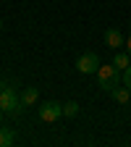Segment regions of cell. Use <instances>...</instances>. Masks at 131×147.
Here are the masks:
<instances>
[{"mask_svg": "<svg viewBox=\"0 0 131 147\" xmlns=\"http://www.w3.org/2000/svg\"><path fill=\"white\" fill-rule=\"evenodd\" d=\"M97 84H100L102 92H113V89L121 84L118 68H116L113 63H110V66H100V68H97Z\"/></svg>", "mask_w": 131, "mask_h": 147, "instance_id": "cell-1", "label": "cell"}, {"mask_svg": "<svg viewBox=\"0 0 131 147\" xmlns=\"http://www.w3.org/2000/svg\"><path fill=\"white\" fill-rule=\"evenodd\" d=\"M0 108L5 110V113H21V95L13 89V87H5L0 92Z\"/></svg>", "mask_w": 131, "mask_h": 147, "instance_id": "cell-2", "label": "cell"}, {"mask_svg": "<svg viewBox=\"0 0 131 147\" xmlns=\"http://www.w3.org/2000/svg\"><path fill=\"white\" fill-rule=\"evenodd\" d=\"M37 113H40V121H45V123H55V121L63 116V105L55 102V100H47V102H42L40 108H37Z\"/></svg>", "mask_w": 131, "mask_h": 147, "instance_id": "cell-3", "label": "cell"}, {"mask_svg": "<svg viewBox=\"0 0 131 147\" xmlns=\"http://www.w3.org/2000/svg\"><path fill=\"white\" fill-rule=\"evenodd\" d=\"M76 68H79L81 74H97V68H100L97 53H81L79 61H76Z\"/></svg>", "mask_w": 131, "mask_h": 147, "instance_id": "cell-4", "label": "cell"}, {"mask_svg": "<svg viewBox=\"0 0 131 147\" xmlns=\"http://www.w3.org/2000/svg\"><path fill=\"white\" fill-rule=\"evenodd\" d=\"M105 45H107L110 50H118V47H123V45H126V40L121 37V32H118V29H107V32H105Z\"/></svg>", "mask_w": 131, "mask_h": 147, "instance_id": "cell-5", "label": "cell"}, {"mask_svg": "<svg viewBox=\"0 0 131 147\" xmlns=\"http://www.w3.org/2000/svg\"><path fill=\"white\" fill-rule=\"evenodd\" d=\"M37 100H40V89H37V87H26V89L21 92V105H24V108L37 105Z\"/></svg>", "mask_w": 131, "mask_h": 147, "instance_id": "cell-6", "label": "cell"}, {"mask_svg": "<svg viewBox=\"0 0 131 147\" xmlns=\"http://www.w3.org/2000/svg\"><path fill=\"white\" fill-rule=\"evenodd\" d=\"M110 97H113V100H116V102H118V105H126V102H128V100H131V89H128V87H126V84H123V87H121V84H118V87H116V89H113V92H110Z\"/></svg>", "mask_w": 131, "mask_h": 147, "instance_id": "cell-7", "label": "cell"}, {"mask_svg": "<svg viewBox=\"0 0 131 147\" xmlns=\"http://www.w3.org/2000/svg\"><path fill=\"white\" fill-rule=\"evenodd\" d=\"M113 66H116L118 71H126V68L131 66V55H128V53H116V58H113Z\"/></svg>", "mask_w": 131, "mask_h": 147, "instance_id": "cell-8", "label": "cell"}, {"mask_svg": "<svg viewBox=\"0 0 131 147\" xmlns=\"http://www.w3.org/2000/svg\"><path fill=\"white\" fill-rule=\"evenodd\" d=\"M16 142V134H13V129H5V126H0V147H11Z\"/></svg>", "mask_w": 131, "mask_h": 147, "instance_id": "cell-9", "label": "cell"}, {"mask_svg": "<svg viewBox=\"0 0 131 147\" xmlns=\"http://www.w3.org/2000/svg\"><path fill=\"white\" fill-rule=\"evenodd\" d=\"M76 113H79V105H76V102H73V100L63 105V116H68V118H73V116H76Z\"/></svg>", "mask_w": 131, "mask_h": 147, "instance_id": "cell-10", "label": "cell"}, {"mask_svg": "<svg viewBox=\"0 0 131 147\" xmlns=\"http://www.w3.org/2000/svg\"><path fill=\"white\" fill-rule=\"evenodd\" d=\"M121 82H123V84H126V87L131 89V66H128V68L123 71V79H121Z\"/></svg>", "mask_w": 131, "mask_h": 147, "instance_id": "cell-11", "label": "cell"}, {"mask_svg": "<svg viewBox=\"0 0 131 147\" xmlns=\"http://www.w3.org/2000/svg\"><path fill=\"white\" fill-rule=\"evenodd\" d=\"M126 53L131 55V37H128V40H126Z\"/></svg>", "mask_w": 131, "mask_h": 147, "instance_id": "cell-12", "label": "cell"}, {"mask_svg": "<svg viewBox=\"0 0 131 147\" xmlns=\"http://www.w3.org/2000/svg\"><path fill=\"white\" fill-rule=\"evenodd\" d=\"M5 87H8V84H5V82H0V92H3V89H5Z\"/></svg>", "mask_w": 131, "mask_h": 147, "instance_id": "cell-13", "label": "cell"}, {"mask_svg": "<svg viewBox=\"0 0 131 147\" xmlns=\"http://www.w3.org/2000/svg\"><path fill=\"white\" fill-rule=\"evenodd\" d=\"M3 113H5V110H3V108H0V121H3Z\"/></svg>", "mask_w": 131, "mask_h": 147, "instance_id": "cell-14", "label": "cell"}, {"mask_svg": "<svg viewBox=\"0 0 131 147\" xmlns=\"http://www.w3.org/2000/svg\"><path fill=\"white\" fill-rule=\"evenodd\" d=\"M0 32H3V21H0Z\"/></svg>", "mask_w": 131, "mask_h": 147, "instance_id": "cell-15", "label": "cell"}]
</instances>
